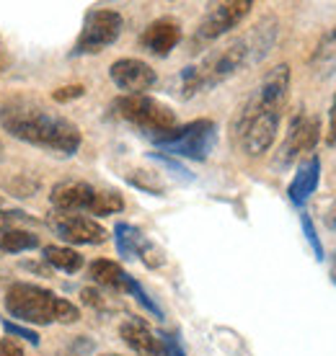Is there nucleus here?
Wrapping results in <instances>:
<instances>
[{"mask_svg":"<svg viewBox=\"0 0 336 356\" xmlns=\"http://www.w3.org/2000/svg\"><path fill=\"white\" fill-rule=\"evenodd\" d=\"M277 39V21L266 18L261 24L246 31V34L236 36L233 42H228L225 47L210 52L207 57H202L197 65H189L181 70V96L192 98L202 90H210L215 86L225 83L228 78H233L236 72H240L243 67L261 63L272 44Z\"/></svg>","mask_w":336,"mask_h":356,"instance_id":"1","label":"nucleus"},{"mask_svg":"<svg viewBox=\"0 0 336 356\" xmlns=\"http://www.w3.org/2000/svg\"><path fill=\"white\" fill-rule=\"evenodd\" d=\"M0 127L18 143L57 155H75L83 143L78 124L31 96H10L0 101Z\"/></svg>","mask_w":336,"mask_h":356,"instance_id":"2","label":"nucleus"},{"mask_svg":"<svg viewBox=\"0 0 336 356\" xmlns=\"http://www.w3.org/2000/svg\"><path fill=\"white\" fill-rule=\"evenodd\" d=\"M287 93H290V65H277L266 72L257 93L240 108L236 132H238L240 147L246 150V155L251 158L264 155L275 145Z\"/></svg>","mask_w":336,"mask_h":356,"instance_id":"3","label":"nucleus"},{"mask_svg":"<svg viewBox=\"0 0 336 356\" xmlns=\"http://www.w3.org/2000/svg\"><path fill=\"white\" fill-rule=\"evenodd\" d=\"M3 305L10 318L24 321L29 325H52V323L70 325V323L80 321V310L72 302L57 297L45 286L26 284V282L10 284Z\"/></svg>","mask_w":336,"mask_h":356,"instance_id":"4","label":"nucleus"},{"mask_svg":"<svg viewBox=\"0 0 336 356\" xmlns=\"http://www.w3.org/2000/svg\"><path fill=\"white\" fill-rule=\"evenodd\" d=\"M49 202L62 214H96L109 217L124 209V199L116 191L96 188L86 181H62L49 191Z\"/></svg>","mask_w":336,"mask_h":356,"instance_id":"5","label":"nucleus"},{"mask_svg":"<svg viewBox=\"0 0 336 356\" xmlns=\"http://www.w3.org/2000/svg\"><path fill=\"white\" fill-rule=\"evenodd\" d=\"M114 114L124 119L127 124L137 127L151 140H158L160 134L176 129V114L174 108L160 104L158 98L151 96H119L112 104Z\"/></svg>","mask_w":336,"mask_h":356,"instance_id":"6","label":"nucleus"},{"mask_svg":"<svg viewBox=\"0 0 336 356\" xmlns=\"http://www.w3.org/2000/svg\"><path fill=\"white\" fill-rule=\"evenodd\" d=\"M160 150L174 158H189V161H207L210 152L217 145V127L210 119H197L184 127H176L171 132L153 140Z\"/></svg>","mask_w":336,"mask_h":356,"instance_id":"7","label":"nucleus"},{"mask_svg":"<svg viewBox=\"0 0 336 356\" xmlns=\"http://www.w3.org/2000/svg\"><path fill=\"white\" fill-rule=\"evenodd\" d=\"M124 26V18L116 13V10L109 8H98L91 10L86 21H83V29H80V36L75 42V54H98L104 52L107 47H112L119 39Z\"/></svg>","mask_w":336,"mask_h":356,"instance_id":"8","label":"nucleus"},{"mask_svg":"<svg viewBox=\"0 0 336 356\" xmlns=\"http://www.w3.org/2000/svg\"><path fill=\"white\" fill-rule=\"evenodd\" d=\"M254 3L251 0H228V3H215L210 6V10L204 13V18L197 26L194 39L197 42H215L220 39L222 34H228L233 29L238 26L240 21L251 13Z\"/></svg>","mask_w":336,"mask_h":356,"instance_id":"9","label":"nucleus"},{"mask_svg":"<svg viewBox=\"0 0 336 356\" xmlns=\"http://www.w3.org/2000/svg\"><path fill=\"white\" fill-rule=\"evenodd\" d=\"M321 137V119L319 116H295L292 119L290 129H287V137H284L282 147H280V155H277V165H290L292 161L298 158H305Z\"/></svg>","mask_w":336,"mask_h":356,"instance_id":"10","label":"nucleus"},{"mask_svg":"<svg viewBox=\"0 0 336 356\" xmlns=\"http://www.w3.org/2000/svg\"><path fill=\"white\" fill-rule=\"evenodd\" d=\"M114 241H116V250H119L122 259H127V261L140 259L148 268H158L166 264L163 250H160L155 243L148 241V238H145L137 227H132V225H127V222L116 225Z\"/></svg>","mask_w":336,"mask_h":356,"instance_id":"11","label":"nucleus"},{"mask_svg":"<svg viewBox=\"0 0 336 356\" xmlns=\"http://www.w3.org/2000/svg\"><path fill=\"white\" fill-rule=\"evenodd\" d=\"M52 227L62 241L72 243V245H101L107 243L109 230L96 220H91L86 214H62L57 212L52 217Z\"/></svg>","mask_w":336,"mask_h":356,"instance_id":"12","label":"nucleus"},{"mask_svg":"<svg viewBox=\"0 0 336 356\" xmlns=\"http://www.w3.org/2000/svg\"><path fill=\"white\" fill-rule=\"evenodd\" d=\"M109 78L127 96H145V90H151L155 86V70L148 63L135 60V57H122V60L112 63Z\"/></svg>","mask_w":336,"mask_h":356,"instance_id":"13","label":"nucleus"},{"mask_svg":"<svg viewBox=\"0 0 336 356\" xmlns=\"http://www.w3.org/2000/svg\"><path fill=\"white\" fill-rule=\"evenodd\" d=\"M181 42V24L176 18H158L148 24V29L142 31L140 44L145 52L155 54V57H168L171 49Z\"/></svg>","mask_w":336,"mask_h":356,"instance_id":"14","label":"nucleus"},{"mask_svg":"<svg viewBox=\"0 0 336 356\" xmlns=\"http://www.w3.org/2000/svg\"><path fill=\"white\" fill-rule=\"evenodd\" d=\"M319 181H321V161L319 155H310V158H305L298 165V173H295L290 188H287V196H290L292 204L298 207L305 204L310 199V194L319 188Z\"/></svg>","mask_w":336,"mask_h":356,"instance_id":"15","label":"nucleus"},{"mask_svg":"<svg viewBox=\"0 0 336 356\" xmlns=\"http://www.w3.org/2000/svg\"><path fill=\"white\" fill-rule=\"evenodd\" d=\"M119 336L135 354L140 356H160V336H155L148 325L137 318H130L119 325Z\"/></svg>","mask_w":336,"mask_h":356,"instance_id":"16","label":"nucleus"},{"mask_svg":"<svg viewBox=\"0 0 336 356\" xmlns=\"http://www.w3.org/2000/svg\"><path fill=\"white\" fill-rule=\"evenodd\" d=\"M89 276H91V282H93V284L114 289V292H127L130 279H132V276L127 274L116 261H109V259L93 261V264L89 266Z\"/></svg>","mask_w":336,"mask_h":356,"instance_id":"17","label":"nucleus"},{"mask_svg":"<svg viewBox=\"0 0 336 356\" xmlns=\"http://www.w3.org/2000/svg\"><path fill=\"white\" fill-rule=\"evenodd\" d=\"M45 261L49 266L57 268V271H65V274H75V271L83 268V256H80L78 250L65 248V245H47Z\"/></svg>","mask_w":336,"mask_h":356,"instance_id":"18","label":"nucleus"},{"mask_svg":"<svg viewBox=\"0 0 336 356\" xmlns=\"http://www.w3.org/2000/svg\"><path fill=\"white\" fill-rule=\"evenodd\" d=\"M39 245V235L29 230H0V250L3 253H24V250H31Z\"/></svg>","mask_w":336,"mask_h":356,"instance_id":"19","label":"nucleus"},{"mask_svg":"<svg viewBox=\"0 0 336 356\" xmlns=\"http://www.w3.org/2000/svg\"><path fill=\"white\" fill-rule=\"evenodd\" d=\"M153 173H148V170H135V173H130L127 176V181L132 184V186L142 188V191H151V194H163V184H160L158 178H151Z\"/></svg>","mask_w":336,"mask_h":356,"instance_id":"20","label":"nucleus"},{"mask_svg":"<svg viewBox=\"0 0 336 356\" xmlns=\"http://www.w3.org/2000/svg\"><path fill=\"white\" fill-rule=\"evenodd\" d=\"M127 292L132 294L135 300H137V302H140L142 307H145V310L153 312L155 318H163V310H160L158 305L153 302V300H151V294H148V292H145V289H142L140 282H137V279H130V286H127Z\"/></svg>","mask_w":336,"mask_h":356,"instance_id":"21","label":"nucleus"},{"mask_svg":"<svg viewBox=\"0 0 336 356\" xmlns=\"http://www.w3.org/2000/svg\"><path fill=\"white\" fill-rule=\"evenodd\" d=\"M300 225H303V232H305V241L310 243V248H313V253H316V259L323 261L326 259V253H323V245H321V241H319V232H316L313 220H310L305 212L300 214Z\"/></svg>","mask_w":336,"mask_h":356,"instance_id":"22","label":"nucleus"},{"mask_svg":"<svg viewBox=\"0 0 336 356\" xmlns=\"http://www.w3.org/2000/svg\"><path fill=\"white\" fill-rule=\"evenodd\" d=\"M0 325H3V330L8 333L10 339H24V341H29L31 346H39V333H36V330L24 328V325H18V323H13V321H3Z\"/></svg>","mask_w":336,"mask_h":356,"instance_id":"23","label":"nucleus"},{"mask_svg":"<svg viewBox=\"0 0 336 356\" xmlns=\"http://www.w3.org/2000/svg\"><path fill=\"white\" fill-rule=\"evenodd\" d=\"M313 60H316V63H319V60H323V63H334V60H336V29L323 36V42L319 44V49H316V57H313Z\"/></svg>","mask_w":336,"mask_h":356,"instance_id":"24","label":"nucleus"},{"mask_svg":"<svg viewBox=\"0 0 336 356\" xmlns=\"http://www.w3.org/2000/svg\"><path fill=\"white\" fill-rule=\"evenodd\" d=\"M36 222L31 214L24 212H0V230H16V225Z\"/></svg>","mask_w":336,"mask_h":356,"instance_id":"25","label":"nucleus"},{"mask_svg":"<svg viewBox=\"0 0 336 356\" xmlns=\"http://www.w3.org/2000/svg\"><path fill=\"white\" fill-rule=\"evenodd\" d=\"M160 356H186V354L181 351V346L176 343L174 336L163 333V336H160Z\"/></svg>","mask_w":336,"mask_h":356,"instance_id":"26","label":"nucleus"},{"mask_svg":"<svg viewBox=\"0 0 336 356\" xmlns=\"http://www.w3.org/2000/svg\"><path fill=\"white\" fill-rule=\"evenodd\" d=\"M0 356H26L24 346L16 339H0Z\"/></svg>","mask_w":336,"mask_h":356,"instance_id":"27","label":"nucleus"},{"mask_svg":"<svg viewBox=\"0 0 336 356\" xmlns=\"http://www.w3.org/2000/svg\"><path fill=\"white\" fill-rule=\"evenodd\" d=\"M80 297H83V302L91 305V307H96V310H104V307H107V300H104V294L98 292V289H83Z\"/></svg>","mask_w":336,"mask_h":356,"instance_id":"28","label":"nucleus"},{"mask_svg":"<svg viewBox=\"0 0 336 356\" xmlns=\"http://www.w3.org/2000/svg\"><path fill=\"white\" fill-rule=\"evenodd\" d=\"M83 96V86H65V88H57L52 93L54 101H70V98Z\"/></svg>","mask_w":336,"mask_h":356,"instance_id":"29","label":"nucleus"},{"mask_svg":"<svg viewBox=\"0 0 336 356\" xmlns=\"http://www.w3.org/2000/svg\"><path fill=\"white\" fill-rule=\"evenodd\" d=\"M326 143L331 147H336V96L334 104H331V111H328V132H326Z\"/></svg>","mask_w":336,"mask_h":356,"instance_id":"30","label":"nucleus"},{"mask_svg":"<svg viewBox=\"0 0 336 356\" xmlns=\"http://www.w3.org/2000/svg\"><path fill=\"white\" fill-rule=\"evenodd\" d=\"M326 225L331 227V230H336V204L331 207V212L326 214Z\"/></svg>","mask_w":336,"mask_h":356,"instance_id":"31","label":"nucleus"},{"mask_svg":"<svg viewBox=\"0 0 336 356\" xmlns=\"http://www.w3.org/2000/svg\"><path fill=\"white\" fill-rule=\"evenodd\" d=\"M331 279H334V284H336V253L331 256Z\"/></svg>","mask_w":336,"mask_h":356,"instance_id":"32","label":"nucleus"},{"mask_svg":"<svg viewBox=\"0 0 336 356\" xmlns=\"http://www.w3.org/2000/svg\"><path fill=\"white\" fill-rule=\"evenodd\" d=\"M101 356H122V354H101Z\"/></svg>","mask_w":336,"mask_h":356,"instance_id":"33","label":"nucleus"},{"mask_svg":"<svg viewBox=\"0 0 336 356\" xmlns=\"http://www.w3.org/2000/svg\"><path fill=\"white\" fill-rule=\"evenodd\" d=\"M0 152H3V145H0Z\"/></svg>","mask_w":336,"mask_h":356,"instance_id":"34","label":"nucleus"}]
</instances>
